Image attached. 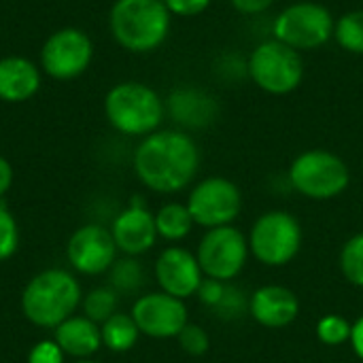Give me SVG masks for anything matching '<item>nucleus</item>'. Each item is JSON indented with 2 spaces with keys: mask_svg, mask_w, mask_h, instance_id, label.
<instances>
[{
  "mask_svg": "<svg viewBox=\"0 0 363 363\" xmlns=\"http://www.w3.org/2000/svg\"><path fill=\"white\" fill-rule=\"evenodd\" d=\"M200 147L189 132L157 130L145 136L134 151L138 181L155 194H179L194 185L200 172Z\"/></svg>",
  "mask_w": 363,
  "mask_h": 363,
  "instance_id": "1",
  "label": "nucleus"
},
{
  "mask_svg": "<svg viewBox=\"0 0 363 363\" xmlns=\"http://www.w3.org/2000/svg\"><path fill=\"white\" fill-rule=\"evenodd\" d=\"M83 302L81 283L62 268H49L32 277L21 291L23 317L40 330H55L70 319Z\"/></svg>",
  "mask_w": 363,
  "mask_h": 363,
  "instance_id": "2",
  "label": "nucleus"
},
{
  "mask_svg": "<svg viewBox=\"0 0 363 363\" xmlns=\"http://www.w3.org/2000/svg\"><path fill=\"white\" fill-rule=\"evenodd\" d=\"M172 15L164 0H115L108 28L117 45L132 53L160 49L170 34Z\"/></svg>",
  "mask_w": 363,
  "mask_h": 363,
  "instance_id": "3",
  "label": "nucleus"
},
{
  "mask_svg": "<svg viewBox=\"0 0 363 363\" xmlns=\"http://www.w3.org/2000/svg\"><path fill=\"white\" fill-rule=\"evenodd\" d=\"M104 115L119 134L145 138L160 130L166 102L153 87L140 81H123L106 91Z\"/></svg>",
  "mask_w": 363,
  "mask_h": 363,
  "instance_id": "4",
  "label": "nucleus"
},
{
  "mask_svg": "<svg viewBox=\"0 0 363 363\" xmlns=\"http://www.w3.org/2000/svg\"><path fill=\"white\" fill-rule=\"evenodd\" d=\"M287 183L302 198L328 202L349 189L351 168L345 157L330 149H306L291 160Z\"/></svg>",
  "mask_w": 363,
  "mask_h": 363,
  "instance_id": "5",
  "label": "nucleus"
},
{
  "mask_svg": "<svg viewBox=\"0 0 363 363\" xmlns=\"http://www.w3.org/2000/svg\"><path fill=\"white\" fill-rule=\"evenodd\" d=\"M247 240L255 262L266 268H285L300 255L304 230L300 219L289 211L270 208L251 223Z\"/></svg>",
  "mask_w": 363,
  "mask_h": 363,
  "instance_id": "6",
  "label": "nucleus"
},
{
  "mask_svg": "<svg viewBox=\"0 0 363 363\" xmlns=\"http://www.w3.org/2000/svg\"><path fill=\"white\" fill-rule=\"evenodd\" d=\"M247 77L268 96H289L304 81L302 53L272 36L259 40L247 57Z\"/></svg>",
  "mask_w": 363,
  "mask_h": 363,
  "instance_id": "7",
  "label": "nucleus"
},
{
  "mask_svg": "<svg viewBox=\"0 0 363 363\" xmlns=\"http://www.w3.org/2000/svg\"><path fill=\"white\" fill-rule=\"evenodd\" d=\"M334 13L315 0H298L279 11L272 19L270 34L279 43L304 53L317 51L334 40Z\"/></svg>",
  "mask_w": 363,
  "mask_h": 363,
  "instance_id": "8",
  "label": "nucleus"
},
{
  "mask_svg": "<svg viewBox=\"0 0 363 363\" xmlns=\"http://www.w3.org/2000/svg\"><path fill=\"white\" fill-rule=\"evenodd\" d=\"M191 219L198 228L213 230L223 225H234L242 213V191L240 187L221 174L204 177L189 187L185 200Z\"/></svg>",
  "mask_w": 363,
  "mask_h": 363,
  "instance_id": "9",
  "label": "nucleus"
},
{
  "mask_svg": "<svg viewBox=\"0 0 363 363\" xmlns=\"http://www.w3.org/2000/svg\"><path fill=\"white\" fill-rule=\"evenodd\" d=\"M196 257L206 279L232 283L245 272L251 257L247 234L236 225L204 230L196 247Z\"/></svg>",
  "mask_w": 363,
  "mask_h": 363,
  "instance_id": "10",
  "label": "nucleus"
},
{
  "mask_svg": "<svg viewBox=\"0 0 363 363\" xmlns=\"http://www.w3.org/2000/svg\"><path fill=\"white\" fill-rule=\"evenodd\" d=\"M140 336L153 340H170L181 334L189 323L185 300L168 296L164 291H151L136 298L130 311Z\"/></svg>",
  "mask_w": 363,
  "mask_h": 363,
  "instance_id": "11",
  "label": "nucleus"
},
{
  "mask_svg": "<svg viewBox=\"0 0 363 363\" xmlns=\"http://www.w3.org/2000/svg\"><path fill=\"white\" fill-rule=\"evenodd\" d=\"M94 57L91 38L79 28L55 30L40 49L43 70L60 81H68L87 70Z\"/></svg>",
  "mask_w": 363,
  "mask_h": 363,
  "instance_id": "12",
  "label": "nucleus"
},
{
  "mask_svg": "<svg viewBox=\"0 0 363 363\" xmlns=\"http://www.w3.org/2000/svg\"><path fill=\"white\" fill-rule=\"evenodd\" d=\"M117 245L108 228L87 223L77 228L66 242L68 264L85 277H98L111 270L117 259Z\"/></svg>",
  "mask_w": 363,
  "mask_h": 363,
  "instance_id": "13",
  "label": "nucleus"
},
{
  "mask_svg": "<svg viewBox=\"0 0 363 363\" xmlns=\"http://www.w3.org/2000/svg\"><path fill=\"white\" fill-rule=\"evenodd\" d=\"M153 277H155L160 291L174 296L179 300L196 298V294L204 281V272L198 264L196 253L185 247H179V245L166 247L155 257Z\"/></svg>",
  "mask_w": 363,
  "mask_h": 363,
  "instance_id": "14",
  "label": "nucleus"
},
{
  "mask_svg": "<svg viewBox=\"0 0 363 363\" xmlns=\"http://www.w3.org/2000/svg\"><path fill=\"white\" fill-rule=\"evenodd\" d=\"M117 251L130 257H140L151 251L157 242L155 215L147 208L143 198H132L130 204L119 211L111 225Z\"/></svg>",
  "mask_w": 363,
  "mask_h": 363,
  "instance_id": "15",
  "label": "nucleus"
},
{
  "mask_svg": "<svg viewBox=\"0 0 363 363\" xmlns=\"http://www.w3.org/2000/svg\"><path fill=\"white\" fill-rule=\"evenodd\" d=\"M249 317L266 330H285L300 317V298L285 285H262L249 296Z\"/></svg>",
  "mask_w": 363,
  "mask_h": 363,
  "instance_id": "16",
  "label": "nucleus"
},
{
  "mask_svg": "<svg viewBox=\"0 0 363 363\" xmlns=\"http://www.w3.org/2000/svg\"><path fill=\"white\" fill-rule=\"evenodd\" d=\"M166 113L174 123L187 130H204L215 123L219 115L217 98L200 87H177L166 100Z\"/></svg>",
  "mask_w": 363,
  "mask_h": 363,
  "instance_id": "17",
  "label": "nucleus"
},
{
  "mask_svg": "<svg viewBox=\"0 0 363 363\" xmlns=\"http://www.w3.org/2000/svg\"><path fill=\"white\" fill-rule=\"evenodd\" d=\"M53 340L72 359H91L102 347L100 325L87 319L85 315H72L53 330Z\"/></svg>",
  "mask_w": 363,
  "mask_h": 363,
  "instance_id": "18",
  "label": "nucleus"
},
{
  "mask_svg": "<svg viewBox=\"0 0 363 363\" xmlns=\"http://www.w3.org/2000/svg\"><path fill=\"white\" fill-rule=\"evenodd\" d=\"M40 87L38 68L21 55L0 57V100L26 102Z\"/></svg>",
  "mask_w": 363,
  "mask_h": 363,
  "instance_id": "19",
  "label": "nucleus"
},
{
  "mask_svg": "<svg viewBox=\"0 0 363 363\" xmlns=\"http://www.w3.org/2000/svg\"><path fill=\"white\" fill-rule=\"evenodd\" d=\"M153 215H155L157 236L166 242H181L196 228L185 202H166Z\"/></svg>",
  "mask_w": 363,
  "mask_h": 363,
  "instance_id": "20",
  "label": "nucleus"
},
{
  "mask_svg": "<svg viewBox=\"0 0 363 363\" xmlns=\"http://www.w3.org/2000/svg\"><path fill=\"white\" fill-rule=\"evenodd\" d=\"M100 334H102V347H106L113 353L132 351L140 338V332L130 313H115L111 319H106L100 325Z\"/></svg>",
  "mask_w": 363,
  "mask_h": 363,
  "instance_id": "21",
  "label": "nucleus"
},
{
  "mask_svg": "<svg viewBox=\"0 0 363 363\" xmlns=\"http://www.w3.org/2000/svg\"><path fill=\"white\" fill-rule=\"evenodd\" d=\"M147 283V274L138 257H117L115 264L108 270V285L119 294V296H132L138 294Z\"/></svg>",
  "mask_w": 363,
  "mask_h": 363,
  "instance_id": "22",
  "label": "nucleus"
},
{
  "mask_svg": "<svg viewBox=\"0 0 363 363\" xmlns=\"http://www.w3.org/2000/svg\"><path fill=\"white\" fill-rule=\"evenodd\" d=\"M334 40L342 51L363 55V9H351L336 19Z\"/></svg>",
  "mask_w": 363,
  "mask_h": 363,
  "instance_id": "23",
  "label": "nucleus"
},
{
  "mask_svg": "<svg viewBox=\"0 0 363 363\" xmlns=\"http://www.w3.org/2000/svg\"><path fill=\"white\" fill-rule=\"evenodd\" d=\"M81 308H83V315L87 319H91L94 323L102 325L106 319H111L115 313H119L117 311L119 308V294L111 285L94 287L91 291H87L83 296Z\"/></svg>",
  "mask_w": 363,
  "mask_h": 363,
  "instance_id": "24",
  "label": "nucleus"
},
{
  "mask_svg": "<svg viewBox=\"0 0 363 363\" xmlns=\"http://www.w3.org/2000/svg\"><path fill=\"white\" fill-rule=\"evenodd\" d=\"M338 268L349 285L363 289V232L345 240L338 253Z\"/></svg>",
  "mask_w": 363,
  "mask_h": 363,
  "instance_id": "25",
  "label": "nucleus"
},
{
  "mask_svg": "<svg viewBox=\"0 0 363 363\" xmlns=\"http://www.w3.org/2000/svg\"><path fill=\"white\" fill-rule=\"evenodd\" d=\"M351 328L353 323L347 317L338 313H328L317 321L315 334H317V340L325 347H342L351 338Z\"/></svg>",
  "mask_w": 363,
  "mask_h": 363,
  "instance_id": "26",
  "label": "nucleus"
},
{
  "mask_svg": "<svg viewBox=\"0 0 363 363\" xmlns=\"http://www.w3.org/2000/svg\"><path fill=\"white\" fill-rule=\"evenodd\" d=\"M211 313H213L219 321H223V323L240 321L245 315H249V296H247L240 287H236L234 283H228L221 302H219L217 308L211 311Z\"/></svg>",
  "mask_w": 363,
  "mask_h": 363,
  "instance_id": "27",
  "label": "nucleus"
},
{
  "mask_svg": "<svg viewBox=\"0 0 363 363\" xmlns=\"http://www.w3.org/2000/svg\"><path fill=\"white\" fill-rule=\"evenodd\" d=\"M174 340L179 342L181 351L191 355V357H202L211 351V334L200 323L189 321Z\"/></svg>",
  "mask_w": 363,
  "mask_h": 363,
  "instance_id": "28",
  "label": "nucleus"
},
{
  "mask_svg": "<svg viewBox=\"0 0 363 363\" xmlns=\"http://www.w3.org/2000/svg\"><path fill=\"white\" fill-rule=\"evenodd\" d=\"M19 247V228L11 211L0 202V264L11 259Z\"/></svg>",
  "mask_w": 363,
  "mask_h": 363,
  "instance_id": "29",
  "label": "nucleus"
},
{
  "mask_svg": "<svg viewBox=\"0 0 363 363\" xmlns=\"http://www.w3.org/2000/svg\"><path fill=\"white\" fill-rule=\"evenodd\" d=\"M64 359L66 355L53 338L36 342L28 353V363H64Z\"/></svg>",
  "mask_w": 363,
  "mask_h": 363,
  "instance_id": "30",
  "label": "nucleus"
},
{
  "mask_svg": "<svg viewBox=\"0 0 363 363\" xmlns=\"http://www.w3.org/2000/svg\"><path fill=\"white\" fill-rule=\"evenodd\" d=\"M225 287H228V283L217 281V279H206V277H204V281H202V285H200L196 298H198V302H200L204 308L215 311L217 304L221 302L223 294H225Z\"/></svg>",
  "mask_w": 363,
  "mask_h": 363,
  "instance_id": "31",
  "label": "nucleus"
},
{
  "mask_svg": "<svg viewBox=\"0 0 363 363\" xmlns=\"http://www.w3.org/2000/svg\"><path fill=\"white\" fill-rule=\"evenodd\" d=\"M172 17H198L206 13L213 0H164Z\"/></svg>",
  "mask_w": 363,
  "mask_h": 363,
  "instance_id": "32",
  "label": "nucleus"
},
{
  "mask_svg": "<svg viewBox=\"0 0 363 363\" xmlns=\"http://www.w3.org/2000/svg\"><path fill=\"white\" fill-rule=\"evenodd\" d=\"M277 0H230L232 9L245 17H257L264 15Z\"/></svg>",
  "mask_w": 363,
  "mask_h": 363,
  "instance_id": "33",
  "label": "nucleus"
},
{
  "mask_svg": "<svg viewBox=\"0 0 363 363\" xmlns=\"http://www.w3.org/2000/svg\"><path fill=\"white\" fill-rule=\"evenodd\" d=\"M349 345H351L353 353L357 355V359H362V362H363V315H362V317H357V319L353 321Z\"/></svg>",
  "mask_w": 363,
  "mask_h": 363,
  "instance_id": "34",
  "label": "nucleus"
},
{
  "mask_svg": "<svg viewBox=\"0 0 363 363\" xmlns=\"http://www.w3.org/2000/svg\"><path fill=\"white\" fill-rule=\"evenodd\" d=\"M13 179H15V174H13V166L9 164V160H6V157H2V155H0V200H2V198H4V194L11 189Z\"/></svg>",
  "mask_w": 363,
  "mask_h": 363,
  "instance_id": "35",
  "label": "nucleus"
},
{
  "mask_svg": "<svg viewBox=\"0 0 363 363\" xmlns=\"http://www.w3.org/2000/svg\"><path fill=\"white\" fill-rule=\"evenodd\" d=\"M72 363H98V362H94V359H74Z\"/></svg>",
  "mask_w": 363,
  "mask_h": 363,
  "instance_id": "36",
  "label": "nucleus"
}]
</instances>
